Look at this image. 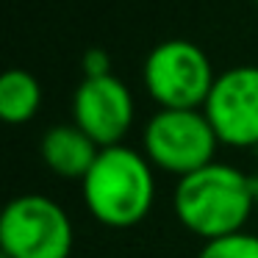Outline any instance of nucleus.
Returning a JSON list of instances; mask_svg holds the SVG:
<instances>
[{
  "label": "nucleus",
  "instance_id": "f03ea898",
  "mask_svg": "<svg viewBox=\"0 0 258 258\" xmlns=\"http://www.w3.org/2000/svg\"><path fill=\"white\" fill-rule=\"evenodd\" d=\"M145 153L134 147H103L81 180V197L89 214L106 228H134L156 203V172Z\"/></svg>",
  "mask_w": 258,
  "mask_h": 258
},
{
  "label": "nucleus",
  "instance_id": "0eeeda50",
  "mask_svg": "<svg viewBox=\"0 0 258 258\" xmlns=\"http://www.w3.org/2000/svg\"><path fill=\"white\" fill-rule=\"evenodd\" d=\"M134 95L117 78H84L73 97V119L97 147H117L134 125Z\"/></svg>",
  "mask_w": 258,
  "mask_h": 258
},
{
  "label": "nucleus",
  "instance_id": "20e7f679",
  "mask_svg": "<svg viewBox=\"0 0 258 258\" xmlns=\"http://www.w3.org/2000/svg\"><path fill=\"white\" fill-rule=\"evenodd\" d=\"M75 230L70 214L45 195H20L0 217V255L70 258Z\"/></svg>",
  "mask_w": 258,
  "mask_h": 258
},
{
  "label": "nucleus",
  "instance_id": "f257e3e1",
  "mask_svg": "<svg viewBox=\"0 0 258 258\" xmlns=\"http://www.w3.org/2000/svg\"><path fill=\"white\" fill-rule=\"evenodd\" d=\"M172 208L178 222L203 241L241 233L255 211L250 175L214 161L175 183Z\"/></svg>",
  "mask_w": 258,
  "mask_h": 258
},
{
  "label": "nucleus",
  "instance_id": "6e6552de",
  "mask_svg": "<svg viewBox=\"0 0 258 258\" xmlns=\"http://www.w3.org/2000/svg\"><path fill=\"white\" fill-rule=\"evenodd\" d=\"M39 156L45 167L58 178L84 180L92 164L100 156V147L78 125H53L39 142Z\"/></svg>",
  "mask_w": 258,
  "mask_h": 258
},
{
  "label": "nucleus",
  "instance_id": "4468645a",
  "mask_svg": "<svg viewBox=\"0 0 258 258\" xmlns=\"http://www.w3.org/2000/svg\"><path fill=\"white\" fill-rule=\"evenodd\" d=\"M255 3H258V0H255Z\"/></svg>",
  "mask_w": 258,
  "mask_h": 258
},
{
  "label": "nucleus",
  "instance_id": "423d86ee",
  "mask_svg": "<svg viewBox=\"0 0 258 258\" xmlns=\"http://www.w3.org/2000/svg\"><path fill=\"white\" fill-rule=\"evenodd\" d=\"M203 114L219 145L247 150L258 147V67H230L217 75Z\"/></svg>",
  "mask_w": 258,
  "mask_h": 258
},
{
  "label": "nucleus",
  "instance_id": "9b49d317",
  "mask_svg": "<svg viewBox=\"0 0 258 258\" xmlns=\"http://www.w3.org/2000/svg\"><path fill=\"white\" fill-rule=\"evenodd\" d=\"M81 70H84V78H106L111 73V56L100 47H92V50L84 53V61H81Z\"/></svg>",
  "mask_w": 258,
  "mask_h": 258
},
{
  "label": "nucleus",
  "instance_id": "f8f14e48",
  "mask_svg": "<svg viewBox=\"0 0 258 258\" xmlns=\"http://www.w3.org/2000/svg\"><path fill=\"white\" fill-rule=\"evenodd\" d=\"M250 186H252V200H255V208H258V172L250 175Z\"/></svg>",
  "mask_w": 258,
  "mask_h": 258
},
{
  "label": "nucleus",
  "instance_id": "9d476101",
  "mask_svg": "<svg viewBox=\"0 0 258 258\" xmlns=\"http://www.w3.org/2000/svg\"><path fill=\"white\" fill-rule=\"evenodd\" d=\"M197 258H258V236L241 230L225 239L206 241Z\"/></svg>",
  "mask_w": 258,
  "mask_h": 258
},
{
  "label": "nucleus",
  "instance_id": "7ed1b4c3",
  "mask_svg": "<svg viewBox=\"0 0 258 258\" xmlns=\"http://www.w3.org/2000/svg\"><path fill=\"white\" fill-rule=\"evenodd\" d=\"M219 139L203 108H158L142 131V150L156 169L175 178L217 161Z\"/></svg>",
  "mask_w": 258,
  "mask_h": 258
},
{
  "label": "nucleus",
  "instance_id": "ddd939ff",
  "mask_svg": "<svg viewBox=\"0 0 258 258\" xmlns=\"http://www.w3.org/2000/svg\"><path fill=\"white\" fill-rule=\"evenodd\" d=\"M0 258H6V255H0Z\"/></svg>",
  "mask_w": 258,
  "mask_h": 258
},
{
  "label": "nucleus",
  "instance_id": "1a4fd4ad",
  "mask_svg": "<svg viewBox=\"0 0 258 258\" xmlns=\"http://www.w3.org/2000/svg\"><path fill=\"white\" fill-rule=\"evenodd\" d=\"M42 106V86L25 70H9L0 78V117L9 125H25Z\"/></svg>",
  "mask_w": 258,
  "mask_h": 258
},
{
  "label": "nucleus",
  "instance_id": "39448f33",
  "mask_svg": "<svg viewBox=\"0 0 258 258\" xmlns=\"http://www.w3.org/2000/svg\"><path fill=\"white\" fill-rule=\"evenodd\" d=\"M142 81L158 108H203L217 75L200 45L167 39L147 53Z\"/></svg>",
  "mask_w": 258,
  "mask_h": 258
}]
</instances>
